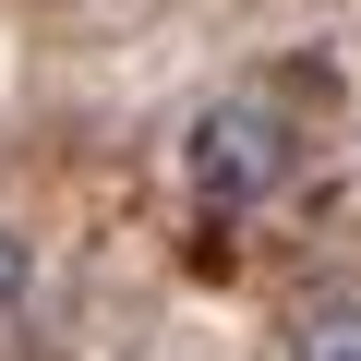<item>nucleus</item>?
Returning a JSON list of instances; mask_svg holds the SVG:
<instances>
[{"label": "nucleus", "instance_id": "nucleus-1", "mask_svg": "<svg viewBox=\"0 0 361 361\" xmlns=\"http://www.w3.org/2000/svg\"><path fill=\"white\" fill-rule=\"evenodd\" d=\"M289 169H301V145H289V109H277V97H205L193 133H180V180H193L217 217L277 205Z\"/></svg>", "mask_w": 361, "mask_h": 361}, {"label": "nucleus", "instance_id": "nucleus-2", "mask_svg": "<svg viewBox=\"0 0 361 361\" xmlns=\"http://www.w3.org/2000/svg\"><path fill=\"white\" fill-rule=\"evenodd\" d=\"M289 361H361V289H325L289 313Z\"/></svg>", "mask_w": 361, "mask_h": 361}, {"label": "nucleus", "instance_id": "nucleus-3", "mask_svg": "<svg viewBox=\"0 0 361 361\" xmlns=\"http://www.w3.org/2000/svg\"><path fill=\"white\" fill-rule=\"evenodd\" d=\"M25 301H37V241L0 217V325H25Z\"/></svg>", "mask_w": 361, "mask_h": 361}]
</instances>
